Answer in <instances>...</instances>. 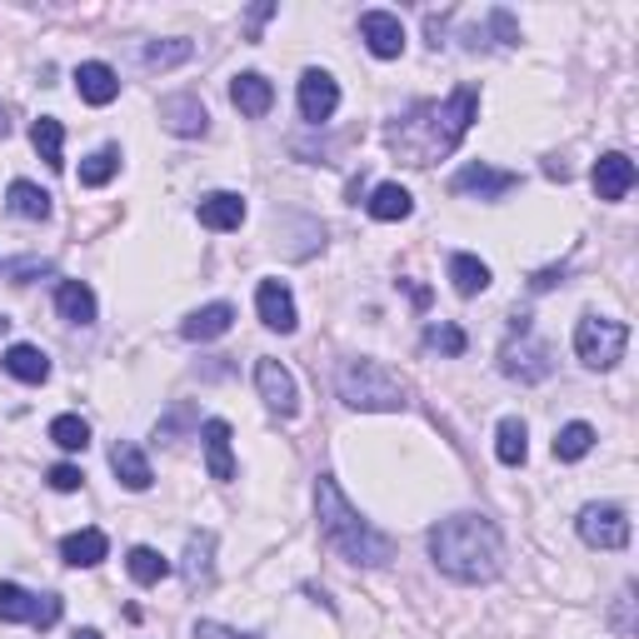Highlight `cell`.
I'll list each match as a JSON object with an SVG mask.
<instances>
[{"instance_id": "obj_9", "label": "cell", "mask_w": 639, "mask_h": 639, "mask_svg": "<svg viewBox=\"0 0 639 639\" xmlns=\"http://www.w3.org/2000/svg\"><path fill=\"white\" fill-rule=\"evenodd\" d=\"M255 385H261V400L270 405L275 414H285V420H290V414L300 410L296 375H290V370H285L280 360H261V365H255Z\"/></svg>"}, {"instance_id": "obj_29", "label": "cell", "mask_w": 639, "mask_h": 639, "mask_svg": "<svg viewBox=\"0 0 639 639\" xmlns=\"http://www.w3.org/2000/svg\"><path fill=\"white\" fill-rule=\"evenodd\" d=\"M11 215H21V220H46L50 195L40 185H31V180H15L11 185Z\"/></svg>"}, {"instance_id": "obj_12", "label": "cell", "mask_w": 639, "mask_h": 639, "mask_svg": "<svg viewBox=\"0 0 639 639\" xmlns=\"http://www.w3.org/2000/svg\"><path fill=\"white\" fill-rule=\"evenodd\" d=\"M360 36H365L370 56H379V60H395L405 50V25H400V15H390V11L360 15Z\"/></svg>"}, {"instance_id": "obj_14", "label": "cell", "mask_w": 639, "mask_h": 639, "mask_svg": "<svg viewBox=\"0 0 639 639\" xmlns=\"http://www.w3.org/2000/svg\"><path fill=\"white\" fill-rule=\"evenodd\" d=\"M255 310H261V319L270 325V330H280V335H290L300 325L296 300H290V290H285L280 280H261V290H255Z\"/></svg>"}, {"instance_id": "obj_3", "label": "cell", "mask_w": 639, "mask_h": 639, "mask_svg": "<svg viewBox=\"0 0 639 639\" xmlns=\"http://www.w3.org/2000/svg\"><path fill=\"white\" fill-rule=\"evenodd\" d=\"M315 515H319V540H325L335 555H345L350 565H390L395 540L379 534L375 525L340 495V485H335L330 474H319V485H315Z\"/></svg>"}, {"instance_id": "obj_36", "label": "cell", "mask_w": 639, "mask_h": 639, "mask_svg": "<svg viewBox=\"0 0 639 639\" xmlns=\"http://www.w3.org/2000/svg\"><path fill=\"white\" fill-rule=\"evenodd\" d=\"M425 345H430V350H439V355H465V345H470V340H465L460 325H430Z\"/></svg>"}, {"instance_id": "obj_37", "label": "cell", "mask_w": 639, "mask_h": 639, "mask_svg": "<svg viewBox=\"0 0 639 639\" xmlns=\"http://www.w3.org/2000/svg\"><path fill=\"white\" fill-rule=\"evenodd\" d=\"M46 480H50V490H60V495H71V490H81V485H85V474L75 470V465H56V470L46 474Z\"/></svg>"}, {"instance_id": "obj_4", "label": "cell", "mask_w": 639, "mask_h": 639, "mask_svg": "<svg viewBox=\"0 0 639 639\" xmlns=\"http://www.w3.org/2000/svg\"><path fill=\"white\" fill-rule=\"evenodd\" d=\"M340 400L350 410H405V379H395L379 360H345Z\"/></svg>"}, {"instance_id": "obj_21", "label": "cell", "mask_w": 639, "mask_h": 639, "mask_svg": "<svg viewBox=\"0 0 639 639\" xmlns=\"http://www.w3.org/2000/svg\"><path fill=\"white\" fill-rule=\"evenodd\" d=\"M106 550H110V540L100 530H75V534H65V540H60V555H65V565H75V569L100 565V559H106Z\"/></svg>"}, {"instance_id": "obj_39", "label": "cell", "mask_w": 639, "mask_h": 639, "mask_svg": "<svg viewBox=\"0 0 639 639\" xmlns=\"http://www.w3.org/2000/svg\"><path fill=\"white\" fill-rule=\"evenodd\" d=\"M559 275H565V265H555V270H540L530 280V290H550V285H559Z\"/></svg>"}, {"instance_id": "obj_8", "label": "cell", "mask_w": 639, "mask_h": 639, "mask_svg": "<svg viewBox=\"0 0 639 639\" xmlns=\"http://www.w3.org/2000/svg\"><path fill=\"white\" fill-rule=\"evenodd\" d=\"M580 540L594 550H625L629 545V520L619 505H584L580 509Z\"/></svg>"}, {"instance_id": "obj_13", "label": "cell", "mask_w": 639, "mask_h": 639, "mask_svg": "<svg viewBox=\"0 0 639 639\" xmlns=\"http://www.w3.org/2000/svg\"><path fill=\"white\" fill-rule=\"evenodd\" d=\"M594 195H600V201H625L629 190H635V160H629V155H619V150H610V155H600V160H594Z\"/></svg>"}, {"instance_id": "obj_10", "label": "cell", "mask_w": 639, "mask_h": 639, "mask_svg": "<svg viewBox=\"0 0 639 639\" xmlns=\"http://www.w3.org/2000/svg\"><path fill=\"white\" fill-rule=\"evenodd\" d=\"M160 125H166L170 135H205L210 131V116H205V100L201 95H166L160 100Z\"/></svg>"}, {"instance_id": "obj_43", "label": "cell", "mask_w": 639, "mask_h": 639, "mask_svg": "<svg viewBox=\"0 0 639 639\" xmlns=\"http://www.w3.org/2000/svg\"><path fill=\"white\" fill-rule=\"evenodd\" d=\"M5 325H11V319H5V315H0V335H5Z\"/></svg>"}, {"instance_id": "obj_20", "label": "cell", "mask_w": 639, "mask_h": 639, "mask_svg": "<svg viewBox=\"0 0 639 639\" xmlns=\"http://www.w3.org/2000/svg\"><path fill=\"white\" fill-rule=\"evenodd\" d=\"M205 460H210V480H236V460H230V425L226 420H205Z\"/></svg>"}, {"instance_id": "obj_42", "label": "cell", "mask_w": 639, "mask_h": 639, "mask_svg": "<svg viewBox=\"0 0 639 639\" xmlns=\"http://www.w3.org/2000/svg\"><path fill=\"white\" fill-rule=\"evenodd\" d=\"M0 135H11V116L5 110H0Z\"/></svg>"}, {"instance_id": "obj_41", "label": "cell", "mask_w": 639, "mask_h": 639, "mask_svg": "<svg viewBox=\"0 0 639 639\" xmlns=\"http://www.w3.org/2000/svg\"><path fill=\"white\" fill-rule=\"evenodd\" d=\"M71 639H100V629H75Z\"/></svg>"}, {"instance_id": "obj_31", "label": "cell", "mask_w": 639, "mask_h": 639, "mask_svg": "<svg viewBox=\"0 0 639 639\" xmlns=\"http://www.w3.org/2000/svg\"><path fill=\"white\" fill-rule=\"evenodd\" d=\"M125 565H131V580L135 584H160L170 575V559L160 555V550H150V545H135Z\"/></svg>"}, {"instance_id": "obj_1", "label": "cell", "mask_w": 639, "mask_h": 639, "mask_svg": "<svg viewBox=\"0 0 639 639\" xmlns=\"http://www.w3.org/2000/svg\"><path fill=\"white\" fill-rule=\"evenodd\" d=\"M474 116H480V95H474V85H460L450 100H420L400 120H390L385 145L400 155L405 166L425 170L435 160H445V155H455V145L470 135Z\"/></svg>"}, {"instance_id": "obj_6", "label": "cell", "mask_w": 639, "mask_h": 639, "mask_svg": "<svg viewBox=\"0 0 639 639\" xmlns=\"http://www.w3.org/2000/svg\"><path fill=\"white\" fill-rule=\"evenodd\" d=\"M499 370H505L509 379H520V385H540V379H550V370H555V350H550L545 340H534L525 315L515 319V335H509V345L499 350Z\"/></svg>"}, {"instance_id": "obj_25", "label": "cell", "mask_w": 639, "mask_h": 639, "mask_svg": "<svg viewBox=\"0 0 639 639\" xmlns=\"http://www.w3.org/2000/svg\"><path fill=\"white\" fill-rule=\"evenodd\" d=\"M56 305H60V315L71 319V325H95V296H91V285H81V280H60Z\"/></svg>"}, {"instance_id": "obj_11", "label": "cell", "mask_w": 639, "mask_h": 639, "mask_svg": "<svg viewBox=\"0 0 639 639\" xmlns=\"http://www.w3.org/2000/svg\"><path fill=\"white\" fill-rule=\"evenodd\" d=\"M335 106H340V85H335L330 75L325 71L300 75V116H305L310 125H325V120L335 116Z\"/></svg>"}, {"instance_id": "obj_19", "label": "cell", "mask_w": 639, "mask_h": 639, "mask_svg": "<svg viewBox=\"0 0 639 639\" xmlns=\"http://www.w3.org/2000/svg\"><path fill=\"white\" fill-rule=\"evenodd\" d=\"M230 325H236V305H226V300H215V305H205V310H195V315L180 325V335L185 340H215V335H226Z\"/></svg>"}, {"instance_id": "obj_24", "label": "cell", "mask_w": 639, "mask_h": 639, "mask_svg": "<svg viewBox=\"0 0 639 639\" xmlns=\"http://www.w3.org/2000/svg\"><path fill=\"white\" fill-rule=\"evenodd\" d=\"M5 370H11L15 379H25V385H46L50 379V360L36 345H11V350H5Z\"/></svg>"}, {"instance_id": "obj_33", "label": "cell", "mask_w": 639, "mask_h": 639, "mask_svg": "<svg viewBox=\"0 0 639 639\" xmlns=\"http://www.w3.org/2000/svg\"><path fill=\"white\" fill-rule=\"evenodd\" d=\"M50 439H56L60 450H85L91 445V425H85L81 414H56L50 420Z\"/></svg>"}, {"instance_id": "obj_38", "label": "cell", "mask_w": 639, "mask_h": 639, "mask_svg": "<svg viewBox=\"0 0 639 639\" xmlns=\"http://www.w3.org/2000/svg\"><path fill=\"white\" fill-rule=\"evenodd\" d=\"M195 639H261V635H240V629H230V625L201 619V625H195Z\"/></svg>"}, {"instance_id": "obj_30", "label": "cell", "mask_w": 639, "mask_h": 639, "mask_svg": "<svg viewBox=\"0 0 639 639\" xmlns=\"http://www.w3.org/2000/svg\"><path fill=\"white\" fill-rule=\"evenodd\" d=\"M590 450H594V430L584 425V420H575V425H565V430L555 435V460H565V465L584 460Z\"/></svg>"}, {"instance_id": "obj_22", "label": "cell", "mask_w": 639, "mask_h": 639, "mask_svg": "<svg viewBox=\"0 0 639 639\" xmlns=\"http://www.w3.org/2000/svg\"><path fill=\"white\" fill-rule=\"evenodd\" d=\"M215 534H190V545H185V565H180V575H185L190 590H205V584L215 580Z\"/></svg>"}, {"instance_id": "obj_35", "label": "cell", "mask_w": 639, "mask_h": 639, "mask_svg": "<svg viewBox=\"0 0 639 639\" xmlns=\"http://www.w3.org/2000/svg\"><path fill=\"white\" fill-rule=\"evenodd\" d=\"M116 170H120V145H106V150H95L91 160L81 166V185H91V190H95V185H106Z\"/></svg>"}, {"instance_id": "obj_32", "label": "cell", "mask_w": 639, "mask_h": 639, "mask_svg": "<svg viewBox=\"0 0 639 639\" xmlns=\"http://www.w3.org/2000/svg\"><path fill=\"white\" fill-rule=\"evenodd\" d=\"M31 141H36L40 160H46L50 170L65 166V155H60V141H65V131H60V120H56V116H40V120H36V131H31Z\"/></svg>"}, {"instance_id": "obj_26", "label": "cell", "mask_w": 639, "mask_h": 639, "mask_svg": "<svg viewBox=\"0 0 639 639\" xmlns=\"http://www.w3.org/2000/svg\"><path fill=\"white\" fill-rule=\"evenodd\" d=\"M450 280L460 296H485L490 290V265L480 255H450Z\"/></svg>"}, {"instance_id": "obj_34", "label": "cell", "mask_w": 639, "mask_h": 639, "mask_svg": "<svg viewBox=\"0 0 639 639\" xmlns=\"http://www.w3.org/2000/svg\"><path fill=\"white\" fill-rule=\"evenodd\" d=\"M190 56H195L190 40H150V46H145V65H150V71H170V65H180V60H190Z\"/></svg>"}, {"instance_id": "obj_5", "label": "cell", "mask_w": 639, "mask_h": 639, "mask_svg": "<svg viewBox=\"0 0 639 639\" xmlns=\"http://www.w3.org/2000/svg\"><path fill=\"white\" fill-rule=\"evenodd\" d=\"M625 345H629V325L625 319H610V315H584L575 325V350L590 370H615L625 360Z\"/></svg>"}, {"instance_id": "obj_16", "label": "cell", "mask_w": 639, "mask_h": 639, "mask_svg": "<svg viewBox=\"0 0 639 639\" xmlns=\"http://www.w3.org/2000/svg\"><path fill=\"white\" fill-rule=\"evenodd\" d=\"M230 100H236V110H240V116L261 120L265 110L275 106V85L265 81L261 71H245V75H236V81H230Z\"/></svg>"}, {"instance_id": "obj_27", "label": "cell", "mask_w": 639, "mask_h": 639, "mask_svg": "<svg viewBox=\"0 0 639 639\" xmlns=\"http://www.w3.org/2000/svg\"><path fill=\"white\" fill-rule=\"evenodd\" d=\"M370 215L375 220H405V215L414 210V201H410V190L405 185H395V180H385V185H375V195H370Z\"/></svg>"}, {"instance_id": "obj_40", "label": "cell", "mask_w": 639, "mask_h": 639, "mask_svg": "<svg viewBox=\"0 0 639 639\" xmlns=\"http://www.w3.org/2000/svg\"><path fill=\"white\" fill-rule=\"evenodd\" d=\"M270 15H275V5H255V11H250V40H255V31H261Z\"/></svg>"}, {"instance_id": "obj_28", "label": "cell", "mask_w": 639, "mask_h": 639, "mask_svg": "<svg viewBox=\"0 0 639 639\" xmlns=\"http://www.w3.org/2000/svg\"><path fill=\"white\" fill-rule=\"evenodd\" d=\"M495 455H499V465H525V455H530V435H525V420H499V430H495Z\"/></svg>"}, {"instance_id": "obj_2", "label": "cell", "mask_w": 639, "mask_h": 639, "mask_svg": "<svg viewBox=\"0 0 639 639\" xmlns=\"http://www.w3.org/2000/svg\"><path fill=\"white\" fill-rule=\"evenodd\" d=\"M430 559H435L450 580L460 584H485L499 575L505 559V540H499L495 520L485 515H450L430 530Z\"/></svg>"}, {"instance_id": "obj_18", "label": "cell", "mask_w": 639, "mask_h": 639, "mask_svg": "<svg viewBox=\"0 0 639 639\" xmlns=\"http://www.w3.org/2000/svg\"><path fill=\"white\" fill-rule=\"evenodd\" d=\"M201 226L205 230H240V220H245V201H240L236 190H215V195H205L201 201Z\"/></svg>"}, {"instance_id": "obj_23", "label": "cell", "mask_w": 639, "mask_h": 639, "mask_svg": "<svg viewBox=\"0 0 639 639\" xmlns=\"http://www.w3.org/2000/svg\"><path fill=\"white\" fill-rule=\"evenodd\" d=\"M110 470L120 474V485L125 490H150V460H145L135 445H125V439H116V450H110Z\"/></svg>"}, {"instance_id": "obj_17", "label": "cell", "mask_w": 639, "mask_h": 639, "mask_svg": "<svg viewBox=\"0 0 639 639\" xmlns=\"http://www.w3.org/2000/svg\"><path fill=\"white\" fill-rule=\"evenodd\" d=\"M75 91H81L85 106H110L120 95V81L110 65H100V60H85L81 71H75Z\"/></svg>"}, {"instance_id": "obj_15", "label": "cell", "mask_w": 639, "mask_h": 639, "mask_svg": "<svg viewBox=\"0 0 639 639\" xmlns=\"http://www.w3.org/2000/svg\"><path fill=\"white\" fill-rule=\"evenodd\" d=\"M520 185V176H509V170H490V166H465L455 176V195H480V201H499L509 190Z\"/></svg>"}, {"instance_id": "obj_7", "label": "cell", "mask_w": 639, "mask_h": 639, "mask_svg": "<svg viewBox=\"0 0 639 639\" xmlns=\"http://www.w3.org/2000/svg\"><path fill=\"white\" fill-rule=\"evenodd\" d=\"M0 619L11 625H36V629H50L60 619V594H31L21 584H0Z\"/></svg>"}]
</instances>
